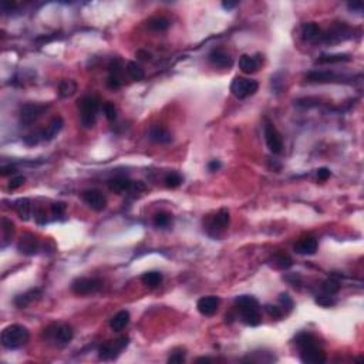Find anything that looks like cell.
Masks as SVG:
<instances>
[{
	"label": "cell",
	"mask_w": 364,
	"mask_h": 364,
	"mask_svg": "<svg viewBox=\"0 0 364 364\" xmlns=\"http://www.w3.org/2000/svg\"><path fill=\"white\" fill-rule=\"evenodd\" d=\"M235 305H236V309L241 314V319L245 325L252 327L260 325V322H262L260 305L253 296L242 295V296L236 297Z\"/></svg>",
	"instance_id": "6da1fadb"
},
{
	"label": "cell",
	"mask_w": 364,
	"mask_h": 364,
	"mask_svg": "<svg viewBox=\"0 0 364 364\" xmlns=\"http://www.w3.org/2000/svg\"><path fill=\"white\" fill-rule=\"evenodd\" d=\"M29 330L21 325H10L7 326L0 336V342L4 348L7 350H16L29 342Z\"/></svg>",
	"instance_id": "7a4b0ae2"
},
{
	"label": "cell",
	"mask_w": 364,
	"mask_h": 364,
	"mask_svg": "<svg viewBox=\"0 0 364 364\" xmlns=\"http://www.w3.org/2000/svg\"><path fill=\"white\" fill-rule=\"evenodd\" d=\"M100 110V101L97 97H83L80 100V121L84 128H93Z\"/></svg>",
	"instance_id": "3957f363"
},
{
	"label": "cell",
	"mask_w": 364,
	"mask_h": 364,
	"mask_svg": "<svg viewBox=\"0 0 364 364\" xmlns=\"http://www.w3.org/2000/svg\"><path fill=\"white\" fill-rule=\"evenodd\" d=\"M44 334L49 340L54 342L56 346H66L73 340L74 331L69 325H54L52 327L44 329Z\"/></svg>",
	"instance_id": "277c9868"
},
{
	"label": "cell",
	"mask_w": 364,
	"mask_h": 364,
	"mask_svg": "<svg viewBox=\"0 0 364 364\" xmlns=\"http://www.w3.org/2000/svg\"><path fill=\"white\" fill-rule=\"evenodd\" d=\"M258 88H259L258 81L250 80V78H243V77H236L230 84L232 94L239 100L253 96L258 91Z\"/></svg>",
	"instance_id": "5b68a950"
},
{
	"label": "cell",
	"mask_w": 364,
	"mask_h": 364,
	"mask_svg": "<svg viewBox=\"0 0 364 364\" xmlns=\"http://www.w3.org/2000/svg\"><path fill=\"white\" fill-rule=\"evenodd\" d=\"M130 343V339L127 336L124 337H120L114 342H107L104 345L100 347L98 350V357L100 360H104V362H110V360H114L120 356V353L128 346Z\"/></svg>",
	"instance_id": "8992f818"
},
{
	"label": "cell",
	"mask_w": 364,
	"mask_h": 364,
	"mask_svg": "<svg viewBox=\"0 0 364 364\" xmlns=\"http://www.w3.org/2000/svg\"><path fill=\"white\" fill-rule=\"evenodd\" d=\"M101 286H103V280H100V279H96V277H78L73 282L71 290L76 295L84 296V295L96 293L101 289Z\"/></svg>",
	"instance_id": "52a82bcc"
},
{
	"label": "cell",
	"mask_w": 364,
	"mask_h": 364,
	"mask_svg": "<svg viewBox=\"0 0 364 364\" xmlns=\"http://www.w3.org/2000/svg\"><path fill=\"white\" fill-rule=\"evenodd\" d=\"M299 353H300V360L306 364H323L326 362V353L319 346V343L299 348Z\"/></svg>",
	"instance_id": "ba28073f"
},
{
	"label": "cell",
	"mask_w": 364,
	"mask_h": 364,
	"mask_svg": "<svg viewBox=\"0 0 364 364\" xmlns=\"http://www.w3.org/2000/svg\"><path fill=\"white\" fill-rule=\"evenodd\" d=\"M265 139H266V145L268 148L273 154H279L283 148V141H282V135L276 130V127L272 122H266L265 124Z\"/></svg>",
	"instance_id": "9c48e42d"
},
{
	"label": "cell",
	"mask_w": 364,
	"mask_h": 364,
	"mask_svg": "<svg viewBox=\"0 0 364 364\" xmlns=\"http://www.w3.org/2000/svg\"><path fill=\"white\" fill-rule=\"evenodd\" d=\"M46 105H40V104H26L23 105L21 111H20V122L23 125H30L33 122H36L41 114L44 113Z\"/></svg>",
	"instance_id": "30bf717a"
},
{
	"label": "cell",
	"mask_w": 364,
	"mask_h": 364,
	"mask_svg": "<svg viewBox=\"0 0 364 364\" xmlns=\"http://www.w3.org/2000/svg\"><path fill=\"white\" fill-rule=\"evenodd\" d=\"M83 201L93 209V211L101 212L107 207V199L105 196L97 190H88L83 192Z\"/></svg>",
	"instance_id": "8fae6325"
},
{
	"label": "cell",
	"mask_w": 364,
	"mask_h": 364,
	"mask_svg": "<svg viewBox=\"0 0 364 364\" xmlns=\"http://www.w3.org/2000/svg\"><path fill=\"white\" fill-rule=\"evenodd\" d=\"M263 61V56L262 54H256V56H249V54H243L239 58V69L245 73V74H253L256 73Z\"/></svg>",
	"instance_id": "7c38bea8"
},
{
	"label": "cell",
	"mask_w": 364,
	"mask_h": 364,
	"mask_svg": "<svg viewBox=\"0 0 364 364\" xmlns=\"http://www.w3.org/2000/svg\"><path fill=\"white\" fill-rule=\"evenodd\" d=\"M17 249H19L20 253L23 255H27V256H32L35 253H37L38 250V241L37 238L32 233H24L21 238H20L19 243H17Z\"/></svg>",
	"instance_id": "4fadbf2b"
},
{
	"label": "cell",
	"mask_w": 364,
	"mask_h": 364,
	"mask_svg": "<svg viewBox=\"0 0 364 364\" xmlns=\"http://www.w3.org/2000/svg\"><path fill=\"white\" fill-rule=\"evenodd\" d=\"M219 306V299L216 296H205L201 297L196 303V309L202 316H212L216 313Z\"/></svg>",
	"instance_id": "5bb4252c"
},
{
	"label": "cell",
	"mask_w": 364,
	"mask_h": 364,
	"mask_svg": "<svg viewBox=\"0 0 364 364\" xmlns=\"http://www.w3.org/2000/svg\"><path fill=\"white\" fill-rule=\"evenodd\" d=\"M148 138L155 144H170L173 141V134L162 125H153L148 131Z\"/></svg>",
	"instance_id": "9a60e30c"
},
{
	"label": "cell",
	"mask_w": 364,
	"mask_h": 364,
	"mask_svg": "<svg viewBox=\"0 0 364 364\" xmlns=\"http://www.w3.org/2000/svg\"><path fill=\"white\" fill-rule=\"evenodd\" d=\"M208 58L215 67H221V69H230L233 64V58L221 49H213Z\"/></svg>",
	"instance_id": "2e32d148"
},
{
	"label": "cell",
	"mask_w": 364,
	"mask_h": 364,
	"mask_svg": "<svg viewBox=\"0 0 364 364\" xmlns=\"http://www.w3.org/2000/svg\"><path fill=\"white\" fill-rule=\"evenodd\" d=\"M41 297V290L40 289H30L24 293H21L19 296L15 297V305L19 309H26L29 305H32L33 302H36Z\"/></svg>",
	"instance_id": "e0dca14e"
},
{
	"label": "cell",
	"mask_w": 364,
	"mask_h": 364,
	"mask_svg": "<svg viewBox=\"0 0 364 364\" xmlns=\"http://www.w3.org/2000/svg\"><path fill=\"white\" fill-rule=\"evenodd\" d=\"M319 243L314 238H303L300 239L296 245H295V250L299 255H314L317 252Z\"/></svg>",
	"instance_id": "ac0fdd59"
},
{
	"label": "cell",
	"mask_w": 364,
	"mask_h": 364,
	"mask_svg": "<svg viewBox=\"0 0 364 364\" xmlns=\"http://www.w3.org/2000/svg\"><path fill=\"white\" fill-rule=\"evenodd\" d=\"M63 118L61 117H54L50 122H49V125L44 128V130H41V138H43V141H50V139H53L56 135L61 131V128H63Z\"/></svg>",
	"instance_id": "d6986e66"
},
{
	"label": "cell",
	"mask_w": 364,
	"mask_h": 364,
	"mask_svg": "<svg viewBox=\"0 0 364 364\" xmlns=\"http://www.w3.org/2000/svg\"><path fill=\"white\" fill-rule=\"evenodd\" d=\"M134 181H130L125 176H115L113 179L108 181V188L110 191L121 193V192H131Z\"/></svg>",
	"instance_id": "ffe728a7"
},
{
	"label": "cell",
	"mask_w": 364,
	"mask_h": 364,
	"mask_svg": "<svg viewBox=\"0 0 364 364\" xmlns=\"http://www.w3.org/2000/svg\"><path fill=\"white\" fill-rule=\"evenodd\" d=\"M130 313L127 310H121L118 312L117 314H114L110 320V327L114 330V331H121L124 330L125 327L130 325Z\"/></svg>",
	"instance_id": "44dd1931"
},
{
	"label": "cell",
	"mask_w": 364,
	"mask_h": 364,
	"mask_svg": "<svg viewBox=\"0 0 364 364\" xmlns=\"http://www.w3.org/2000/svg\"><path fill=\"white\" fill-rule=\"evenodd\" d=\"M302 37L306 41H316L322 37V30L316 23H306L302 27Z\"/></svg>",
	"instance_id": "7402d4cb"
},
{
	"label": "cell",
	"mask_w": 364,
	"mask_h": 364,
	"mask_svg": "<svg viewBox=\"0 0 364 364\" xmlns=\"http://www.w3.org/2000/svg\"><path fill=\"white\" fill-rule=\"evenodd\" d=\"M229 226V212L226 209H221L218 212L211 222V228L213 230H224Z\"/></svg>",
	"instance_id": "603a6c76"
},
{
	"label": "cell",
	"mask_w": 364,
	"mask_h": 364,
	"mask_svg": "<svg viewBox=\"0 0 364 364\" xmlns=\"http://www.w3.org/2000/svg\"><path fill=\"white\" fill-rule=\"evenodd\" d=\"M15 211L17 212L20 219L23 221H29L30 215H32V204L27 198H20L15 202Z\"/></svg>",
	"instance_id": "cb8c5ba5"
},
{
	"label": "cell",
	"mask_w": 364,
	"mask_h": 364,
	"mask_svg": "<svg viewBox=\"0 0 364 364\" xmlns=\"http://www.w3.org/2000/svg\"><path fill=\"white\" fill-rule=\"evenodd\" d=\"M164 276L161 272H156V270H150V272H145L142 276H141V282L148 286V288H156L161 282H162Z\"/></svg>",
	"instance_id": "d4e9b609"
},
{
	"label": "cell",
	"mask_w": 364,
	"mask_h": 364,
	"mask_svg": "<svg viewBox=\"0 0 364 364\" xmlns=\"http://www.w3.org/2000/svg\"><path fill=\"white\" fill-rule=\"evenodd\" d=\"M306 78L310 83H331L337 80V76L330 71H312L307 74Z\"/></svg>",
	"instance_id": "484cf974"
},
{
	"label": "cell",
	"mask_w": 364,
	"mask_h": 364,
	"mask_svg": "<svg viewBox=\"0 0 364 364\" xmlns=\"http://www.w3.org/2000/svg\"><path fill=\"white\" fill-rule=\"evenodd\" d=\"M13 233H15V224L7 218H1V239H3L1 246L3 248L9 243Z\"/></svg>",
	"instance_id": "4316f807"
},
{
	"label": "cell",
	"mask_w": 364,
	"mask_h": 364,
	"mask_svg": "<svg viewBox=\"0 0 364 364\" xmlns=\"http://www.w3.org/2000/svg\"><path fill=\"white\" fill-rule=\"evenodd\" d=\"M127 74L131 77L133 80H135V81H141L145 77V71H144V69L138 63L130 61L127 64Z\"/></svg>",
	"instance_id": "83f0119b"
},
{
	"label": "cell",
	"mask_w": 364,
	"mask_h": 364,
	"mask_svg": "<svg viewBox=\"0 0 364 364\" xmlns=\"http://www.w3.org/2000/svg\"><path fill=\"white\" fill-rule=\"evenodd\" d=\"M348 54H322L316 60L317 64H334V63H343L348 61Z\"/></svg>",
	"instance_id": "f1b7e54d"
},
{
	"label": "cell",
	"mask_w": 364,
	"mask_h": 364,
	"mask_svg": "<svg viewBox=\"0 0 364 364\" xmlns=\"http://www.w3.org/2000/svg\"><path fill=\"white\" fill-rule=\"evenodd\" d=\"M147 26L153 32H164L170 27V20L165 17H153L148 20Z\"/></svg>",
	"instance_id": "f546056e"
},
{
	"label": "cell",
	"mask_w": 364,
	"mask_h": 364,
	"mask_svg": "<svg viewBox=\"0 0 364 364\" xmlns=\"http://www.w3.org/2000/svg\"><path fill=\"white\" fill-rule=\"evenodd\" d=\"M76 90L77 86L73 80H63L58 86V94L61 97H71Z\"/></svg>",
	"instance_id": "4dcf8cb0"
},
{
	"label": "cell",
	"mask_w": 364,
	"mask_h": 364,
	"mask_svg": "<svg viewBox=\"0 0 364 364\" xmlns=\"http://www.w3.org/2000/svg\"><path fill=\"white\" fill-rule=\"evenodd\" d=\"M273 265L277 269L286 270V269H289L293 265V262H292L290 256H288V255H285V253H277V255L273 256Z\"/></svg>",
	"instance_id": "1f68e13d"
},
{
	"label": "cell",
	"mask_w": 364,
	"mask_h": 364,
	"mask_svg": "<svg viewBox=\"0 0 364 364\" xmlns=\"http://www.w3.org/2000/svg\"><path fill=\"white\" fill-rule=\"evenodd\" d=\"M322 289H323V292H325L326 295H329V296L336 295V293L340 290V282H339L337 279H334V277H330V279H327V280L323 282Z\"/></svg>",
	"instance_id": "d6a6232c"
},
{
	"label": "cell",
	"mask_w": 364,
	"mask_h": 364,
	"mask_svg": "<svg viewBox=\"0 0 364 364\" xmlns=\"http://www.w3.org/2000/svg\"><path fill=\"white\" fill-rule=\"evenodd\" d=\"M170 222H171V215L167 212H159L154 216V225L156 228H165L170 225Z\"/></svg>",
	"instance_id": "836d02e7"
},
{
	"label": "cell",
	"mask_w": 364,
	"mask_h": 364,
	"mask_svg": "<svg viewBox=\"0 0 364 364\" xmlns=\"http://www.w3.org/2000/svg\"><path fill=\"white\" fill-rule=\"evenodd\" d=\"M164 182L168 188H178L182 184V176L176 173H170L165 175Z\"/></svg>",
	"instance_id": "e575fe53"
},
{
	"label": "cell",
	"mask_w": 364,
	"mask_h": 364,
	"mask_svg": "<svg viewBox=\"0 0 364 364\" xmlns=\"http://www.w3.org/2000/svg\"><path fill=\"white\" fill-rule=\"evenodd\" d=\"M265 310H266V313H268L269 316H272V317H275V319H280V317H283V309L279 306H275V305H265L263 307Z\"/></svg>",
	"instance_id": "d590c367"
},
{
	"label": "cell",
	"mask_w": 364,
	"mask_h": 364,
	"mask_svg": "<svg viewBox=\"0 0 364 364\" xmlns=\"http://www.w3.org/2000/svg\"><path fill=\"white\" fill-rule=\"evenodd\" d=\"M103 110H104V114L107 117V120L108 121H114L115 118H117V110H115L114 104H111V103H105L104 104V107H103Z\"/></svg>",
	"instance_id": "8d00e7d4"
},
{
	"label": "cell",
	"mask_w": 364,
	"mask_h": 364,
	"mask_svg": "<svg viewBox=\"0 0 364 364\" xmlns=\"http://www.w3.org/2000/svg\"><path fill=\"white\" fill-rule=\"evenodd\" d=\"M279 303H280L282 309H283V307L288 309V310H292V309H293V300H292V297L289 296L288 293H280V296H279Z\"/></svg>",
	"instance_id": "74e56055"
},
{
	"label": "cell",
	"mask_w": 364,
	"mask_h": 364,
	"mask_svg": "<svg viewBox=\"0 0 364 364\" xmlns=\"http://www.w3.org/2000/svg\"><path fill=\"white\" fill-rule=\"evenodd\" d=\"M184 362H185V353H184V350L173 351V354L170 356V359H168V363H184Z\"/></svg>",
	"instance_id": "f35d334b"
},
{
	"label": "cell",
	"mask_w": 364,
	"mask_h": 364,
	"mask_svg": "<svg viewBox=\"0 0 364 364\" xmlns=\"http://www.w3.org/2000/svg\"><path fill=\"white\" fill-rule=\"evenodd\" d=\"M316 303L322 307H331L336 305V300L331 299L330 296H320V297L316 299Z\"/></svg>",
	"instance_id": "ab89813d"
},
{
	"label": "cell",
	"mask_w": 364,
	"mask_h": 364,
	"mask_svg": "<svg viewBox=\"0 0 364 364\" xmlns=\"http://www.w3.org/2000/svg\"><path fill=\"white\" fill-rule=\"evenodd\" d=\"M24 176H13L12 179H10V184H9V188L10 190H17V188H20L23 184H24Z\"/></svg>",
	"instance_id": "60d3db41"
},
{
	"label": "cell",
	"mask_w": 364,
	"mask_h": 364,
	"mask_svg": "<svg viewBox=\"0 0 364 364\" xmlns=\"http://www.w3.org/2000/svg\"><path fill=\"white\" fill-rule=\"evenodd\" d=\"M316 175H317V179H320V181H326V179L330 178L331 173H330V170H329V168H319V170H317V173H316Z\"/></svg>",
	"instance_id": "b9f144b4"
},
{
	"label": "cell",
	"mask_w": 364,
	"mask_h": 364,
	"mask_svg": "<svg viewBox=\"0 0 364 364\" xmlns=\"http://www.w3.org/2000/svg\"><path fill=\"white\" fill-rule=\"evenodd\" d=\"M347 7L351 10V12H363L364 6L362 1H350V3H347Z\"/></svg>",
	"instance_id": "7bdbcfd3"
},
{
	"label": "cell",
	"mask_w": 364,
	"mask_h": 364,
	"mask_svg": "<svg viewBox=\"0 0 364 364\" xmlns=\"http://www.w3.org/2000/svg\"><path fill=\"white\" fill-rule=\"evenodd\" d=\"M15 1H7V0H4V1H1V4H0V7H1V10L4 12V13H7V12H12L13 9H15Z\"/></svg>",
	"instance_id": "ee69618b"
},
{
	"label": "cell",
	"mask_w": 364,
	"mask_h": 364,
	"mask_svg": "<svg viewBox=\"0 0 364 364\" xmlns=\"http://www.w3.org/2000/svg\"><path fill=\"white\" fill-rule=\"evenodd\" d=\"M0 173H1L3 176H6V175H12V173H16V167H13V165H4V167H1Z\"/></svg>",
	"instance_id": "f6af8a7d"
},
{
	"label": "cell",
	"mask_w": 364,
	"mask_h": 364,
	"mask_svg": "<svg viewBox=\"0 0 364 364\" xmlns=\"http://www.w3.org/2000/svg\"><path fill=\"white\" fill-rule=\"evenodd\" d=\"M52 209H53V212H54L56 215H61L63 212L66 211V205L58 202V204H54V205L52 207Z\"/></svg>",
	"instance_id": "bcb514c9"
},
{
	"label": "cell",
	"mask_w": 364,
	"mask_h": 364,
	"mask_svg": "<svg viewBox=\"0 0 364 364\" xmlns=\"http://www.w3.org/2000/svg\"><path fill=\"white\" fill-rule=\"evenodd\" d=\"M221 162L219 161H216V159H213V161H211L209 164H208V170L211 171V173H215V171H218L219 168H221Z\"/></svg>",
	"instance_id": "7dc6e473"
},
{
	"label": "cell",
	"mask_w": 364,
	"mask_h": 364,
	"mask_svg": "<svg viewBox=\"0 0 364 364\" xmlns=\"http://www.w3.org/2000/svg\"><path fill=\"white\" fill-rule=\"evenodd\" d=\"M236 6H238V1H224L222 3V7L226 9V10H230V9H233Z\"/></svg>",
	"instance_id": "c3c4849f"
},
{
	"label": "cell",
	"mask_w": 364,
	"mask_h": 364,
	"mask_svg": "<svg viewBox=\"0 0 364 364\" xmlns=\"http://www.w3.org/2000/svg\"><path fill=\"white\" fill-rule=\"evenodd\" d=\"M212 360L209 357H199V359H196V363H211Z\"/></svg>",
	"instance_id": "681fc988"
},
{
	"label": "cell",
	"mask_w": 364,
	"mask_h": 364,
	"mask_svg": "<svg viewBox=\"0 0 364 364\" xmlns=\"http://www.w3.org/2000/svg\"><path fill=\"white\" fill-rule=\"evenodd\" d=\"M138 56H142V60H150L151 58V54L150 53H145V52H138Z\"/></svg>",
	"instance_id": "f907efd6"
}]
</instances>
